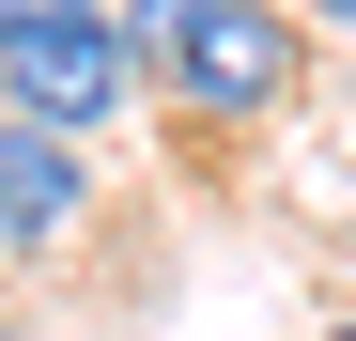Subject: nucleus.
Returning a JSON list of instances; mask_svg holds the SVG:
<instances>
[{
    "label": "nucleus",
    "mask_w": 356,
    "mask_h": 341,
    "mask_svg": "<svg viewBox=\"0 0 356 341\" xmlns=\"http://www.w3.org/2000/svg\"><path fill=\"white\" fill-rule=\"evenodd\" d=\"M140 31V93H170L186 125H264L294 109V63H310V16L294 0H124Z\"/></svg>",
    "instance_id": "1"
},
{
    "label": "nucleus",
    "mask_w": 356,
    "mask_h": 341,
    "mask_svg": "<svg viewBox=\"0 0 356 341\" xmlns=\"http://www.w3.org/2000/svg\"><path fill=\"white\" fill-rule=\"evenodd\" d=\"M0 109H31V125H124L140 109V31H124V0H31L16 31H0Z\"/></svg>",
    "instance_id": "2"
},
{
    "label": "nucleus",
    "mask_w": 356,
    "mask_h": 341,
    "mask_svg": "<svg viewBox=\"0 0 356 341\" xmlns=\"http://www.w3.org/2000/svg\"><path fill=\"white\" fill-rule=\"evenodd\" d=\"M93 217V155L63 125H31V109H0V264H31V248H63Z\"/></svg>",
    "instance_id": "3"
},
{
    "label": "nucleus",
    "mask_w": 356,
    "mask_h": 341,
    "mask_svg": "<svg viewBox=\"0 0 356 341\" xmlns=\"http://www.w3.org/2000/svg\"><path fill=\"white\" fill-rule=\"evenodd\" d=\"M310 16H341V31H356V0H310Z\"/></svg>",
    "instance_id": "4"
},
{
    "label": "nucleus",
    "mask_w": 356,
    "mask_h": 341,
    "mask_svg": "<svg viewBox=\"0 0 356 341\" xmlns=\"http://www.w3.org/2000/svg\"><path fill=\"white\" fill-rule=\"evenodd\" d=\"M16 16H31V0H0V31H16Z\"/></svg>",
    "instance_id": "5"
},
{
    "label": "nucleus",
    "mask_w": 356,
    "mask_h": 341,
    "mask_svg": "<svg viewBox=\"0 0 356 341\" xmlns=\"http://www.w3.org/2000/svg\"><path fill=\"white\" fill-rule=\"evenodd\" d=\"M325 341H356V326H325Z\"/></svg>",
    "instance_id": "6"
}]
</instances>
